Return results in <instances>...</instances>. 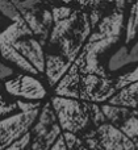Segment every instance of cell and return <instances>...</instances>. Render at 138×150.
<instances>
[{"instance_id":"cell-1","label":"cell","mask_w":138,"mask_h":150,"mask_svg":"<svg viewBox=\"0 0 138 150\" xmlns=\"http://www.w3.org/2000/svg\"><path fill=\"white\" fill-rule=\"evenodd\" d=\"M125 4V1L116 3V8L113 9V12L101 17L95 29H92L80 54L74 61L68 71L79 74V76L97 75L101 78H108L104 66L100 63V57L120 40L124 29Z\"/></svg>"},{"instance_id":"cell-2","label":"cell","mask_w":138,"mask_h":150,"mask_svg":"<svg viewBox=\"0 0 138 150\" xmlns=\"http://www.w3.org/2000/svg\"><path fill=\"white\" fill-rule=\"evenodd\" d=\"M45 54L44 45L24 20L12 23L0 32V57L28 75L45 74Z\"/></svg>"},{"instance_id":"cell-3","label":"cell","mask_w":138,"mask_h":150,"mask_svg":"<svg viewBox=\"0 0 138 150\" xmlns=\"http://www.w3.org/2000/svg\"><path fill=\"white\" fill-rule=\"evenodd\" d=\"M16 103L18 108L17 113L0 119V150H5L24 137L36 122L42 108L41 103L23 100H17Z\"/></svg>"},{"instance_id":"cell-4","label":"cell","mask_w":138,"mask_h":150,"mask_svg":"<svg viewBox=\"0 0 138 150\" xmlns=\"http://www.w3.org/2000/svg\"><path fill=\"white\" fill-rule=\"evenodd\" d=\"M50 104L62 132L82 136L92 128L88 105L86 101L53 96Z\"/></svg>"},{"instance_id":"cell-5","label":"cell","mask_w":138,"mask_h":150,"mask_svg":"<svg viewBox=\"0 0 138 150\" xmlns=\"http://www.w3.org/2000/svg\"><path fill=\"white\" fill-rule=\"evenodd\" d=\"M30 150H50L55 141L62 136L58 120L51 108V104L45 103L38 117L30 128Z\"/></svg>"},{"instance_id":"cell-6","label":"cell","mask_w":138,"mask_h":150,"mask_svg":"<svg viewBox=\"0 0 138 150\" xmlns=\"http://www.w3.org/2000/svg\"><path fill=\"white\" fill-rule=\"evenodd\" d=\"M4 88L11 96L20 98L23 101L30 103H39L47 95V91L41 80L28 74H20L12 79L5 80Z\"/></svg>"},{"instance_id":"cell-7","label":"cell","mask_w":138,"mask_h":150,"mask_svg":"<svg viewBox=\"0 0 138 150\" xmlns=\"http://www.w3.org/2000/svg\"><path fill=\"white\" fill-rule=\"evenodd\" d=\"M105 120L121 130L129 140L138 145V109L115 107L109 104L100 105Z\"/></svg>"},{"instance_id":"cell-8","label":"cell","mask_w":138,"mask_h":150,"mask_svg":"<svg viewBox=\"0 0 138 150\" xmlns=\"http://www.w3.org/2000/svg\"><path fill=\"white\" fill-rule=\"evenodd\" d=\"M70 67L71 65L59 54L54 53L45 54V76L47 79V84L51 88H54L61 82V79L70 70Z\"/></svg>"},{"instance_id":"cell-9","label":"cell","mask_w":138,"mask_h":150,"mask_svg":"<svg viewBox=\"0 0 138 150\" xmlns=\"http://www.w3.org/2000/svg\"><path fill=\"white\" fill-rule=\"evenodd\" d=\"M138 33V1L132 4L129 11V17L125 26V46H128L129 42L136 38Z\"/></svg>"},{"instance_id":"cell-10","label":"cell","mask_w":138,"mask_h":150,"mask_svg":"<svg viewBox=\"0 0 138 150\" xmlns=\"http://www.w3.org/2000/svg\"><path fill=\"white\" fill-rule=\"evenodd\" d=\"M130 65V59H129V49L128 46L123 45L121 47H118V50L109 58L108 62V69L109 71H117L120 69H123L124 66Z\"/></svg>"},{"instance_id":"cell-11","label":"cell","mask_w":138,"mask_h":150,"mask_svg":"<svg viewBox=\"0 0 138 150\" xmlns=\"http://www.w3.org/2000/svg\"><path fill=\"white\" fill-rule=\"evenodd\" d=\"M0 13H1L4 17H7L8 20H11L12 23H17V21H21L23 17H21L18 9L16 8V5L13 4L12 0H0Z\"/></svg>"},{"instance_id":"cell-12","label":"cell","mask_w":138,"mask_h":150,"mask_svg":"<svg viewBox=\"0 0 138 150\" xmlns=\"http://www.w3.org/2000/svg\"><path fill=\"white\" fill-rule=\"evenodd\" d=\"M17 109V103H9L7 101L0 93V116H4V115H8L11 112L16 111Z\"/></svg>"},{"instance_id":"cell-13","label":"cell","mask_w":138,"mask_h":150,"mask_svg":"<svg viewBox=\"0 0 138 150\" xmlns=\"http://www.w3.org/2000/svg\"><path fill=\"white\" fill-rule=\"evenodd\" d=\"M12 75H13L12 67L7 66L4 62H3V61H0V79H1V80H7V79H9Z\"/></svg>"},{"instance_id":"cell-14","label":"cell","mask_w":138,"mask_h":150,"mask_svg":"<svg viewBox=\"0 0 138 150\" xmlns=\"http://www.w3.org/2000/svg\"><path fill=\"white\" fill-rule=\"evenodd\" d=\"M50 150H68L67 145H66V141H65V136H63V133H62V136H61V137L55 141V144L51 146V149H50Z\"/></svg>"},{"instance_id":"cell-15","label":"cell","mask_w":138,"mask_h":150,"mask_svg":"<svg viewBox=\"0 0 138 150\" xmlns=\"http://www.w3.org/2000/svg\"><path fill=\"white\" fill-rule=\"evenodd\" d=\"M129 59H130V63L138 62V41L133 45V47L129 50Z\"/></svg>"}]
</instances>
